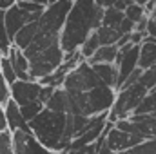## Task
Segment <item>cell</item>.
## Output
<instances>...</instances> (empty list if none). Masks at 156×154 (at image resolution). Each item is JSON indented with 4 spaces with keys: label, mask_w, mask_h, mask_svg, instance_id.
Returning a JSON list of instances; mask_svg holds the SVG:
<instances>
[{
    "label": "cell",
    "mask_w": 156,
    "mask_h": 154,
    "mask_svg": "<svg viewBox=\"0 0 156 154\" xmlns=\"http://www.w3.org/2000/svg\"><path fill=\"white\" fill-rule=\"evenodd\" d=\"M105 7L96 5L94 0H75L62 29L60 45L64 53L80 51L83 42L89 38L104 22Z\"/></svg>",
    "instance_id": "obj_1"
},
{
    "label": "cell",
    "mask_w": 156,
    "mask_h": 154,
    "mask_svg": "<svg viewBox=\"0 0 156 154\" xmlns=\"http://www.w3.org/2000/svg\"><path fill=\"white\" fill-rule=\"evenodd\" d=\"M67 120H69V113H56L45 107L35 120L29 121V129L31 134L49 151L64 152L69 151V142L66 140Z\"/></svg>",
    "instance_id": "obj_2"
},
{
    "label": "cell",
    "mask_w": 156,
    "mask_h": 154,
    "mask_svg": "<svg viewBox=\"0 0 156 154\" xmlns=\"http://www.w3.org/2000/svg\"><path fill=\"white\" fill-rule=\"evenodd\" d=\"M69 94V93H67ZM116 89L109 87V85H100L94 87L93 91L87 93H80V94H69L71 100V114H78V116H93L104 114L109 113L116 102Z\"/></svg>",
    "instance_id": "obj_3"
},
{
    "label": "cell",
    "mask_w": 156,
    "mask_h": 154,
    "mask_svg": "<svg viewBox=\"0 0 156 154\" xmlns=\"http://www.w3.org/2000/svg\"><path fill=\"white\" fill-rule=\"evenodd\" d=\"M149 94V91L138 82L131 87H125L122 91H118L116 102L113 105V109L109 111V120L113 123H116L118 120H127L136 113V109L140 107V103L144 102V98Z\"/></svg>",
    "instance_id": "obj_4"
},
{
    "label": "cell",
    "mask_w": 156,
    "mask_h": 154,
    "mask_svg": "<svg viewBox=\"0 0 156 154\" xmlns=\"http://www.w3.org/2000/svg\"><path fill=\"white\" fill-rule=\"evenodd\" d=\"M100 85H104V82L94 73V69L89 62L80 64L75 71H71L66 76V82H64V89L69 94L87 93V91H93L94 87H100Z\"/></svg>",
    "instance_id": "obj_5"
},
{
    "label": "cell",
    "mask_w": 156,
    "mask_h": 154,
    "mask_svg": "<svg viewBox=\"0 0 156 154\" xmlns=\"http://www.w3.org/2000/svg\"><path fill=\"white\" fill-rule=\"evenodd\" d=\"M42 13H27L26 9H22L18 4L13 5L11 9L5 11V26H7V33H9V38L13 40L20 29H24L27 24L31 22H37L40 20Z\"/></svg>",
    "instance_id": "obj_6"
},
{
    "label": "cell",
    "mask_w": 156,
    "mask_h": 154,
    "mask_svg": "<svg viewBox=\"0 0 156 154\" xmlns=\"http://www.w3.org/2000/svg\"><path fill=\"white\" fill-rule=\"evenodd\" d=\"M145 142V138H142V136H138V134H131V132H123V131H120L116 127H113L109 132H107V136H105V145L111 149V151H115V152H127V151H131V149H134L136 145H140V143H144Z\"/></svg>",
    "instance_id": "obj_7"
},
{
    "label": "cell",
    "mask_w": 156,
    "mask_h": 154,
    "mask_svg": "<svg viewBox=\"0 0 156 154\" xmlns=\"http://www.w3.org/2000/svg\"><path fill=\"white\" fill-rule=\"evenodd\" d=\"M40 93H42V85H40V82H35V80H29V82L16 80L11 85V100H15L20 107L38 102Z\"/></svg>",
    "instance_id": "obj_8"
},
{
    "label": "cell",
    "mask_w": 156,
    "mask_h": 154,
    "mask_svg": "<svg viewBox=\"0 0 156 154\" xmlns=\"http://www.w3.org/2000/svg\"><path fill=\"white\" fill-rule=\"evenodd\" d=\"M13 147H15V154H55L45 145H42L31 132H24V131L13 132Z\"/></svg>",
    "instance_id": "obj_9"
},
{
    "label": "cell",
    "mask_w": 156,
    "mask_h": 154,
    "mask_svg": "<svg viewBox=\"0 0 156 154\" xmlns=\"http://www.w3.org/2000/svg\"><path fill=\"white\" fill-rule=\"evenodd\" d=\"M5 116H7V125H9V131L11 132H16V131H24V132H31V129H29V123L26 121V118L22 114V109H20V105L15 102V100H11L5 107Z\"/></svg>",
    "instance_id": "obj_10"
},
{
    "label": "cell",
    "mask_w": 156,
    "mask_h": 154,
    "mask_svg": "<svg viewBox=\"0 0 156 154\" xmlns=\"http://www.w3.org/2000/svg\"><path fill=\"white\" fill-rule=\"evenodd\" d=\"M7 58L11 60V65L15 67L18 80H24V82H29V80H31V75H29L31 62H29L26 51H22V49H18V47L13 45V49H11V53H9Z\"/></svg>",
    "instance_id": "obj_11"
},
{
    "label": "cell",
    "mask_w": 156,
    "mask_h": 154,
    "mask_svg": "<svg viewBox=\"0 0 156 154\" xmlns=\"http://www.w3.org/2000/svg\"><path fill=\"white\" fill-rule=\"evenodd\" d=\"M129 120L136 123V134L145 140H156V116L154 114H134Z\"/></svg>",
    "instance_id": "obj_12"
},
{
    "label": "cell",
    "mask_w": 156,
    "mask_h": 154,
    "mask_svg": "<svg viewBox=\"0 0 156 154\" xmlns=\"http://www.w3.org/2000/svg\"><path fill=\"white\" fill-rule=\"evenodd\" d=\"M156 65V38L145 37L140 45V69H149Z\"/></svg>",
    "instance_id": "obj_13"
},
{
    "label": "cell",
    "mask_w": 156,
    "mask_h": 154,
    "mask_svg": "<svg viewBox=\"0 0 156 154\" xmlns=\"http://www.w3.org/2000/svg\"><path fill=\"white\" fill-rule=\"evenodd\" d=\"M45 107L49 111H56V113H71V100H69L67 91L64 87L55 89V93L49 98V102L45 103Z\"/></svg>",
    "instance_id": "obj_14"
},
{
    "label": "cell",
    "mask_w": 156,
    "mask_h": 154,
    "mask_svg": "<svg viewBox=\"0 0 156 154\" xmlns=\"http://www.w3.org/2000/svg\"><path fill=\"white\" fill-rule=\"evenodd\" d=\"M37 35H38V20H37V22H31V24H27L24 29H20L18 35L13 38V45L18 47V49H22V51H26V49L35 42Z\"/></svg>",
    "instance_id": "obj_15"
},
{
    "label": "cell",
    "mask_w": 156,
    "mask_h": 154,
    "mask_svg": "<svg viewBox=\"0 0 156 154\" xmlns=\"http://www.w3.org/2000/svg\"><path fill=\"white\" fill-rule=\"evenodd\" d=\"M94 73L100 76V80L109 85V87H115L116 89V83H118V65L115 64H94L93 65Z\"/></svg>",
    "instance_id": "obj_16"
},
{
    "label": "cell",
    "mask_w": 156,
    "mask_h": 154,
    "mask_svg": "<svg viewBox=\"0 0 156 154\" xmlns=\"http://www.w3.org/2000/svg\"><path fill=\"white\" fill-rule=\"evenodd\" d=\"M118 53H120L118 45H102L94 53V56L89 60V64L91 65H94V64H115L116 58H118Z\"/></svg>",
    "instance_id": "obj_17"
},
{
    "label": "cell",
    "mask_w": 156,
    "mask_h": 154,
    "mask_svg": "<svg viewBox=\"0 0 156 154\" xmlns=\"http://www.w3.org/2000/svg\"><path fill=\"white\" fill-rule=\"evenodd\" d=\"M13 49V40L9 38L7 26H5V11L0 9V56H9Z\"/></svg>",
    "instance_id": "obj_18"
},
{
    "label": "cell",
    "mask_w": 156,
    "mask_h": 154,
    "mask_svg": "<svg viewBox=\"0 0 156 154\" xmlns=\"http://www.w3.org/2000/svg\"><path fill=\"white\" fill-rule=\"evenodd\" d=\"M96 35H98L102 45H116L118 40L122 38V35L118 33V29L107 27V26H100V27L96 29Z\"/></svg>",
    "instance_id": "obj_19"
},
{
    "label": "cell",
    "mask_w": 156,
    "mask_h": 154,
    "mask_svg": "<svg viewBox=\"0 0 156 154\" xmlns=\"http://www.w3.org/2000/svg\"><path fill=\"white\" fill-rule=\"evenodd\" d=\"M102 47V44H100V38H98V35H96V31L89 37V38L83 42V45L80 47V53H82V56H83V60L85 62H89L93 56H94V53L98 51Z\"/></svg>",
    "instance_id": "obj_20"
},
{
    "label": "cell",
    "mask_w": 156,
    "mask_h": 154,
    "mask_svg": "<svg viewBox=\"0 0 156 154\" xmlns=\"http://www.w3.org/2000/svg\"><path fill=\"white\" fill-rule=\"evenodd\" d=\"M123 20H125V13H123V11H120L116 7H107L105 13H104V22H102V26H107V27H115V29H116Z\"/></svg>",
    "instance_id": "obj_21"
},
{
    "label": "cell",
    "mask_w": 156,
    "mask_h": 154,
    "mask_svg": "<svg viewBox=\"0 0 156 154\" xmlns=\"http://www.w3.org/2000/svg\"><path fill=\"white\" fill-rule=\"evenodd\" d=\"M153 113H156V89L149 91V94L144 98V102L140 103V107L136 109L134 114H153Z\"/></svg>",
    "instance_id": "obj_22"
},
{
    "label": "cell",
    "mask_w": 156,
    "mask_h": 154,
    "mask_svg": "<svg viewBox=\"0 0 156 154\" xmlns=\"http://www.w3.org/2000/svg\"><path fill=\"white\" fill-rule=\"evenodd\" d=\"M0 71H2V75L5 76V80H7L9 85H13V83L18 80L16 71H15V67L11 65V60H9L7 56H0Z\"/></svg>",
    "instance_id": "obj_23"
},
{
    "label": "cell",
    "mask_w": 156,
    "mask_h": 154,
    "mask_svg": "<svg viewBox=\"0 0 156 154\" xmlns=\"http://www.w3.org/2000/svg\"><path fill=\"white\" fill-rule=\"evenodd\" d=\"M145 16H149V15L145 13V7L140 5V4H131V5L125 9V18H129V20L134 22V24H138V22L144 20Z\"/></svg>",
    "instance_id": "obj_24"
},
{
    "label": "cell",
    "mask_w": 156,
    "mask_h": 154,
    "mask_svg": "<svg viewBox=\"0 0 156 154\" xmlns=\"http://www.w3.org/2000/svg\"><path fill=\"white\" fill-rule=\"evenodd\" d=\"M22 109V114H24V118H26V121L29 123L31 120H35L37 116L45 109V105L42 103V102H33V103H27V105H24V107H20Z\"/></svg>",
    "instance_id": "obj_25"
},
{
    "label": "cell",
    "mask_w": 156,
    "mask_h": 154,
    "mask_svg": "<svg viewBox=\"0 0 156 154\" xmlns=\"http://www.w3.org/2000/svg\"><path fill=\"white\" fill-rule=\"evenodd\" d=\"M140 83H142L147 91H154L156 89V67L144 69V73H142V76H140Z\"/></svg>",
    "instance_id": "obj_26"
},
{
    "label": "cell",
    "mask_w": 156,
    "mask_h": 154,
    "mask_svg": "<svg viewBox=\"0 0 156 154\" xmlns=\"http://www.w3.org/2000/svg\"><path fill=\"white\" fill-rule=\"evenodd\" d=\"M120 154H156V140H145L144 143L136 145L134 149Z\"/></svg>",
    "instance_id": "obj_27"
},
{
    "label": "cell",
    "mask_w": 156,
    "mask_h": 154,
    "mask_svg": "<svg viewBox=\"0 0 156 154\" xmlns=\"http://www.w3.org/2000/svg\"><path fill=\"white\" fill-rule=\"evenodd\" d=\"M0 154H15V147H13V132H11V131L0 132Z\"/></svg>",
    "instance_id": "obj_28"
},
{
    "label": "cell",
    "mask_w": 156,
    "mask_h": 154,
    "mask_svg": "<svg viewBox=\"0 0 156 154\" xmlns=\"http://www.w3.org/2000/svg\"><path fill=\"white\" fill-rule=\"evenodd\" d=\"M11 102V85L7 83L5 76L0 71V107H5Z\"/></svg>",
    "instance_id": "obj_29"
},
{
    "label": "cell",
    "mask_w": 156,
    "mask_h": 154,
    "mask_svg": "<svg viewBox=\"0 0 156 154\" xmlns=\"http://www.w3.org/2000/svg\"><path fill=\"white\" fill-rule=\"evenodd\" d=\"M105 143V136H102L98 142H94V143H91V145H85V147H82V149H76V151H69L71 154H98L100 151V147Z\"/></svg>",
    "instance_id": "obj_30"
},
{
    "label": "cell",
    "mask_w": 156,
    "mask_h": 154,
    "mask_svg": "<svg viewBox=\"0 0 156 154\" xmlns=\"http://www.w3.org/2000/svg\"><path fill=\"white\" fill-rule=\"evenodd\" d=\"M18 5L22 9H26L27 13H44L45 11V5L37 4V2H18Z\"/></svg>",
    "instance_id": "obj_31"
},
{
    "label": "cell",
    "mask_w": 156,
    "mask_h": 154,
    "mask_svg": "<svg viewBox=\"0 0 156 154\" xmlns=\"http://www.w3.org/2000/svg\"><path fill=\"white\" fill-rule=\"evenodd\" d=\"M53 93H55V87H49V85H42V93H40V102L45 105L47 102H49V98L53 96Z\"/></svg>",
    "instance_id": "obj_32"
},
{
    "label": "cell",
    "mask_w": 156,
    "mask_h": 154,
    "mask_svg": "<svg viewBox=\"0 0 156 154\" xmlns=\"http://www.w3.org/2000/svg\"><path fill=\"white\" fill-rule=\"evenodd\" d=\"M145 35L156 38V18L154 16H149V24H147V31H145Z\"/></svg>",
    "instance_id": "obj_33"
},
{
    "label": "cell",
    "mask_w": 156,
    "mask_h": 154,
    "mask_svg": "<svg viewBox=\"0 0 156 154\" xmlns=\"http://www.w3.org/2000/svg\"><path fill=\"white\" fill-rule=\"evenodd\" d=\"M9 131V125H7V116H5V109L0 107V132H5Z\"/></svg>",
    "instance_id": "obj_34"
},
{
    "label": "cell",
    "mask_w": 156,
    "mask_h": 154,
    "mask_svg": "<svg viewBox=\"0 0 156 154\" xmlns=\"http://www.w3.org/2000/svg\"><path fill=\"white\" fill-rule=\"evenodd\" d=\"M147 24H149V16H145L144 20H140V22L136 24L134 31H138V33H144V35H145V31H147Z\"/></svg>",
    "instance_id": "obj_35"
},
{
    "label": "cell",
    "mask_w": 156,
    "mask_h": 154,
    "mask_svg": "<svg viewBox=\"0 0 156 154\" xmlns=\"http://www.w3.org/2000/svg\"><path fill=\"white\" fill-rule=\"evenodd\" d=\"M16 4H18V0H0V9L2 11H7V9H11Z\"/></svg>",
    "instance_id": "obj_36"
},
{
    "label": "cell",
    "mask_w": 156,
    "mask_h": 154,
    "mask_svg": "<svg viewBox=\"0 0 156 154\" xmlns=\"http://www.w3.org/2000/svg\"><path fill=\"white\" fill-rule=\"evenodd\" d=\"M131 4H134V2H133V0H118L116 4H115V7H116V9H120V11H123V13H125V9H127V7H129Z\"/></svg>",
    "instance_id": "obj_37"
},
{
    "label": "cell",
    "mask_w": 156,
    "mask_h": 154,
    "mask_svg": "<svg viewBox=\"0 0 156 154\" xmlns=\"http://www.w3.org/2000/svg\"><path fill=\"white\" fill-rule=\"evenodd\" d=\"M144 7H145V13H147L149 16H153V13L156 11V0H149Z\"/></svg>",
    "instance_id": "obj_38"
},
{
    "label": "cell",
    "mask_w": 156,
    "mask_h": 154,
    "mask_svg": "<svg viewBox=\"0 0 156 154\" xmlns=\"http://www.w3.org/2000/svg\"><path fill=\"white\" fill-rule=\"evenodd\" d=\"M98 154H118V152H115V151H111V149H109V147H107V145L104 143V145L100 147V151H98Z\"/></svg>",
    "instance_id": "obj_39"
},
{
    "label": "cell",
    "mask_w": 156,
    "mask_h": 154,
    "mask_svg": "<svg viewBox=\"0 0 156 154\" xmlns=\"http://www.w3.org/2000/svg\"><path fill=\"white\" fill-rule=\"evenodd\" d=\"M18 2H37V4H42V5H49V0H18Z\"/></svg>",
    "instance_id": "obj_40"
},
{
    "label": "cell",
    "mask_w": 156,
    "mask_h": 154,
    "mask_svg": "<svg viewBox=\"0 0 156 154\" xmlns=\"http://www.w3.org/2000/svg\"><path fill=\"white\" fill-rule=\"evenodd\" d=\"M118 0H104V7L107 9V7H115V4H116Z\"/></svg>",
    "instance_id": "obj_41"
},
{
    "label": "cell",
    "mask_w": 156,
    "mask_h": 154,
    "mask_svg": "<svg viewBox=\"0 0 156 154\" xmlns=\"http://www.w3.org/2000/svg\"><path fill=\"white\" fill-rule=\"evenodd\" d=\"M133 2H134V4H140V5H145L149 0H133Z\"/></svg>",
    "instance_id": "obj_42"
},
{
    "label": "cell",
    "mask_w": 156,
    "mask_h": 154,
    "mask_svg": "<svg viewBox=\"0 0 156 154\" xmlns=\"http://www.w3.org/2000/svg\"><path fill=\"white\" fill-rule=\"evenodd\" d=\"M96 2V5H100V7H104V0H94Z\"/></svg>",
    "instance_id": "obj_43"
},
{
    "label": "cell",
    "mask_w": 156,
    "mask_h": 154,
    "mask_svg": "<svg viewBox=\"0 0 156 154\" xmlns=\"http://www.w3.org/2000/svg\"><path fill=\"white\" fill-rule=\"evenodd\" d=\"M55 2H58V0H49V5H51V4H55Z\"/></svg>",
    "instance_id": "obj_44"
},
{
    "label": "cell",
    "mask_w": 156,
    "mask_h": 154,
    "mask_svg": "<svg viewBox=\"0 0 156 154\" xmlns=\"http://www.w3.org/2000/svg\"><path fill=\"white\" fill-rule=\"evenodd\" d=\"M153 16H154V18H156V11H154V13H153Z\"/></svg>",
    "instance_id": "obj_45"
},
{
    "label": "cell",
    "mask_w": 156,
    "mask_h": 154,
    "mask_svg": "<svg viewBox=\"0 0 156 154\" xmlns=\"http://www.w3.org/2000/svg\"><path fill=\"white\" fill-rule=\"evenodd\" d=\"M73 2H75V0H73Z\"/></svg>",
    "instance_id": "obj_46"
}]
</instances>
